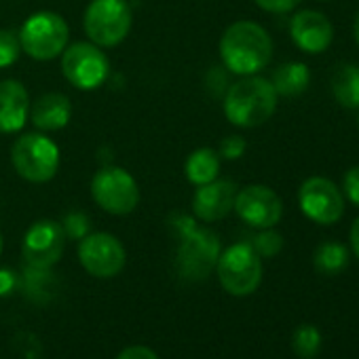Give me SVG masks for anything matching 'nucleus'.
<instances>
[{
	"label": "nucleus",
	"instance_id": "9d476101",
	"mask_svg": "<svg viewBox=\"0 0 359 359\" xmlns=\"http://www.w3.org/2000/svg\"><path fill=\"white\" fill-rule=\"evenodd\" d=\"M298 205L302 214L321 226L336 224L344 214V195L327 177H306L298 189Z\"/></svg>",
	"mask_w": 359,
	"mask_h": 359
},
{
	"label": "nucleus",
	"instance_id": "bb28decb",
	"mask_svg": "<svg viewBox=\"0 0 359 359\" xmlns=\"http://www.w3.org/2000/svg\"><path fill=\"white\" fill-rule=\"evenodd\" d=\"M342 191H344V197L355 208H359V165L351 167L344 173V177H342Z\"/></svg>",
	"mask_w": 359,
	"mask_h": 359
},
{
	"label": "nucleus",
	"instance_id": "423d86ee",
	"mask_svg": "<svg viewBox=\"0 0 359 359\" xmlns=\"http://www.w3.org/2000/svg\"><path fill=\"white\" fill-rule=\"evenodd\" d=\"M131 22L133 15L127 0H91L85 9L83 28L93 45L110 49L127 39Z\"/></svg>",
	"mask_w": 359,
	"mask_h": 359
},
{
	"label": "nucleus",
	"instance_id": "0eeeda50",
	"mask_svg": "<svg viewBox=\"0 0 359 359\" xmlns=\"http://www.w3.org/2000/svg\"><path fill=\"white\" fill-rule=\"evenodd\" d=\"M218 279L222 287L233 296H250L258 290L262 281V258L256 254L252 243L241 241L233 243L224 252H220Z\"/></svg>",
	"mask_w": 359,
	"mask_h": 359
},
{
	"label": "nucleus",
	"instance_id": "2f4dec72",
	"mask_svg": "<svg viewBox=\"0 0 359 359\" xmlns=\"http://www.w3.org/2000/svg\"><path fill=\"white\" fill-rule=\"evenodd\" d=\"M353 34H355V41H357V45H359V11H357V15H355V22H353Z\"/></svg>",
	"mask_w": 359,
	"mask_h": 359
},
{
	"label": "nucleus",
	"instance_id": "393cba45",
	"mask_svg": "<svg viewBox=\"0 0 359 359\" xmlns=\"http://www.w3.org/2000/svg\"><path fill=\"white\" fill-rule=\"evenodd\" d=\"M60 224H62V229H64L66 239H76V241H81V239L87 237L89 231H91V222H89V218H87L83 212H70V214H66L64 220H62Z\"/></svg>",
	"mask_w": 359,
	"mask_h": 359
},
{
	"label": "nucleus",
	"instance_id": "c756f323",
	"mask_svg": "<svg viewBox=\"0 0 359 359\" xmlns=\"http://www.w3.org/2000/svg\"><path fill=\"white\" fill-rule=\"evenodd\" d=\"M116 359H158L154 351H150L148 346L135 344V346H127L125 351L118 353Z\"/></svg>",
	"mask_w": 359,
	"mask_h": 359
},
{
	"label": "nucleus",
	"instance_id": "f257e3e1",
	"mask_svg": "<svg viewBox=\"0 0 359 359\" xmlns=\"http://www.w3.org/2000/svg\"><path fill=\"white\" fill-rule=\"evenodd\" d=\"M273 57V41L256 22H235L220 39V60L224 70L237 76H252L264 70Z\"/></svg>",
	"mask_w": 359,
	"mask_h": 359
},
{
	"label": "nucleus",
	"instance_id": "ddd939ff",
	"mask_svg": "<svg viewBox=\"0 0 359 359\" xmlns=\"http://www.w3.org/2000/svg\"><path fill=\"white\" fill-rule=\"evenodd\" d=\"M66 248V235L60 222L39 220L34 222L22 245V254L28 266L32 269H51L60 262Z\"/></svg>",
	"mask_w": 359,
	"mask_h": 359
},
{
	"label": "nucleus",
	"instance_id": "7c9ffc66",
	"mask_svg": "<svg viewBox=\"0 0 359 359\" xmlns=\"http://www.w3.org/2000/svg\"><path fill=\"white\" fill-rule=\"evenodd\" d=\"M351 250L359 260V216L355 218V222L351 224Z\"/></svg>",
	"mask_w": 359,
	"mask_h": 359
},
{
	"label": "nucleus",
	"instance_id": "4468645a",
	"mask_svg": "<svg viewBox=\"0 0 359 359\" xmlns=\"http://www.w3.org/2000/svg\"><path fill=\"white\" fill-rule=\"evenodd\" d=\"M292 43L309 55L323 53L334 41V26L321 11L302 9L290 22Z\"/></svg>",
	"mask_w": 359,
	"mask_h": 359
},
{
	"label": "nucleus",
	"instance_id": "a878e982",
	"mask_svg": "<svg viewBox=\"0 0 359 359\" xmlns=\"http://www.w3.org/2000/svg\"><path fill=\"white\" fill-rule=\"evenodd\" d=\"M248 150V142L245 137L241 135H229L220 142V148H218V154L220 158H226V161H237L245 154Z\"/></svg>",
	"mask_w": 359,
	"mask_h": 359
},
{
	"label": "nucleus",
	"instance_id": "f03ea898",
	"mask_svg": "<svg viewBox=\"0 0 359 359\" xmlns=\"http://www.w3.org/2000/svg\"><path fill=\"white\" fill-rule=\"evenodd\" d=\"M173 229L180 237L175 254L177 275L187 281L208 279L216 271L222 252L218 235L210 229L197 226V222L187 216H173Z\"/></svg>",
	"mask_w": 359,
	"mask_h": 359
},
{
	"label": "nucleus",
	"instance_id": "473e14b6",
	"mask_svg": "<svg viewBox=\"0 0 359 359\" xmlns=\"http://www.w3.org/2000/svg\"><path fill=\"white\" fill-rule=\"evenodd\" d=\"M0 252H3V235H0Z\"/></svg>",
	"mask_w": 359,
	"mask_h": 359
},
{
	"label": "nucleus",
	"instance_id": "1a4fd4ad",
	"mask_svg": "<svg viewBox=\"0 0 359 359\" xmlns=\"http://www.w3.org/2000/svg\"><path fill=\"white\" fill-rule=\"evenodd\" d=\"M62 72L66 81L81 91L100 89L110 74V60L102 47L89 43H72L62 53Z\"/></svg>",
	"mask_w": 359,
	"mask_h": 359
},
{
	"label": "nucleus",
	"instance_id": "4be33fe9",
	"mask_svg": "<svg viewBox=\"0 0 359 359\" xmlns=\"http://www.w3.org/2000/svg\"><path fill=\"white\" fill-rule=\"evenodd\" d=\"M292 346H294V353L309 359V357H315L319 353V346H321V334L315 325H300L296 327L294 336H292Z\"/></svg>",
	"mask_w": 359,
	"mask_h": 359
},
{
	"label": "nucleus",
	"instance_id": "6e6552de",
	"mask_svg": "<svg viewBox=\"0 0 359 359\" xmlns=\"http://www.w3.org/2000/svg\"><path fill=\"white\" fill-rule=\"evenodd\" d=\"M93 201L112 216H127L140 203V189L135 177L116 165H104L91 180Z\"/></svg>",
	"mask_w": 359,
	"mask_h": 359
},
{
	"label": "nucleus",
	"instance_id": "f3484780",
	"mask_svg": "<svg viewBox=\"0 0 359 359\" xmlns=\"http://www.w3.org/2000/svg\"><path fill=\"white\" fill-rule=\"evenodd\" d=\"M72 116V104L64 93H45L41 95L34 104H30V121L32 125L43 131H60L70 123Z\"/></svg>",
	"mask_w": 359,
	"mask_h": 359
},
{
	"label": "nucleus",
	"instance_id": "cd10ccee",
	"mask_svg": "<svg viewBox=\"0 0 359 359\" xmlns=\"http://www.w3.org/2000/svg\"><path fill=\"white\" fill-rule=\"evenodd\" d=\"M254 3H256L262 11H266V13L281 15V13L294 11V9L300 5V0H254Z\"/></svg>",
	"mask_w": 359,
	"mask_h": 359
},
{
	"label": "nucleus",
	"instance_id": "b1692460",
	"mask_svg": "<svg viewBox=\"0 0 359 359\" xmlns=\"http://www.w3.org/2000/svg\"><path fill=\"white\" fill-rule=\"evenodd\" d=\"M252 248L256 250V254H258L260 258H273V256H277V254L281 252V248H283V237H281L277 231H273V229H262V231L254 237Z\"/></svg>",
	"mask_w": 359,
	"mask_h": 359
},
{
	"label": "nucleus",
	"instance_id": "5701e85b",
	"mask_svg": "<svg viewBox=\"0 0 359 359\" xmlns=\"http://www.w3.org/2000/svg\"><path fill=\"white\" fill-rule=\"evenodd\" d=\"M22 55V45L20 36L13 30L0 28V70L13 66Z\"/></svg>",
	"mask_w": 359,
	"mask_h": 359
},
{
	"label": "nucleus",
	"instance_id": "c85d7f7f",
	"mask_svg": "<svg viewBox=\"0 0 359 359\" xmlns=\"http://www.w3.org/2000/svg\"><path fill=\"white\" fill-rule=\"evenodd\" d=\"M20 285V277L15 271L11 269H0V298L9 296L11 292H15V287Z\"/></svg>",
	"mask_w": 359,
	"mask_h": 359
},
{
	"label": "nucleus",
	"instance_id": "20e7f679",
	"mask_svg": "<svg viewBox=\"0 0 359 359\" xmlns=\"http://www.w3.org/2000/svg\"><path fill=\"white\" fill-rule=\"evenodd\" d=\"M22 53L36 62H51L64 53L70 41V28L60 13L39 11L32 13L20 30Z\"/></svg>",
	"mask_w": 359,
	"mask_h": 359
},
{
	"label": "nucleus",
	"instance_id": "7ed1b4c3",
	"mask_svg": "<svg viewBox=\"0 0 359 359\" xmlns=\"http://www.w3.org/2000/svg\"><path fill=\"white\" fill-rule=\"evenodd\" d=\"M277 91L264 76H241L229 85L224 93V116L231 125L241 129H254L264 125L277 110Z\"/></svg>",
	"mask_w": 359,
	"mask_h": 359
},
{
	"label": "nucleus",
	"instance_id": "6ab92c4d",
	"mask_svg": "<svg viewBox=\"0 0 359 359\" xmlns=\"http://www.w3.org/2000/svg\"><path fill=\"white\" fill-rule=\"evenodd\" d=\"M220 154L214 148H197L195 152L189 154L187 163H184V173L189 177V182L195 187H203L212 180L218 177L220 173Z\"/></svg>",
	"mask_w": 359,
	"mask_h": 359
},
{
	"label": "nucleus",
	"instance_id": "dca6fc26",
	"mask_svg": "<svg viewBox=\"0 0 359 359\" xmlns=\"http://www.w3.org/2000/svg\"><path fill=\"white\" fill-rule=\"evenodd\" d=\"M28 89L15 81H0V133H18L30 121Z\"/></svg>",
	"mask_w": 359,
	"mask_h": 359
},
{
	"label": "nucleus",
	"instance_id": "412c9836",
	"mask_svg": "<svg viewBox=\"0 0 359 359\" xmlns=\"http://www.w3.org/2000/svg\"><path fill=\"white\" fill-rule=\"evenodd\" d=\"M313 264L321 275H338L348 264V250L338 241H323L313 254Z\"/></svg>",
	"mask_w": 359,
	"mask_h": 359
},
{
	"label": "nucleus",
	"instance_id": "aec40b11",
	"mask_svg": "<svg viewBox=\"0 0 359 359\" xmlns=\"http://www.w3.org/2000/svg\"><path fill=\"white\" fill-rule=\"evenodd\" d=\"M332 93L342 108L359 110V66L342 64L332 76Z\"/></svg>",
	"mask_w": 359,
	"mask_h": 359
},
{
	"label": "nucleus",
	"instance_id": "f8f14e48",
	"mask_svg": "<svg viewBox=\"0 0 359 359\" xmlns=\"http://www.w3.org/2000/svg\"><path fill=\"white\" fill-rule=\"evenodd\" d=\"M233 210L248 226L260 231L275 229L283 216L281 197L264 184H250L237 191Z\"/></svg>",
	"mask_w": 359,
	"mask_h": 359
},
{
	"label": "nucleus",
	"instance_id": "39448f33",
	"mask_svg": "<svg viewBox=\"0 0 359 359\" xmlns=\"http://www.w3.org/2000/svg\"><path fill=\"white\" fill-rule=\"evenodd\" d=\"M11 163L15 171L32 184H45L60 169V148L43 131L26 133L13 142Z\"/></svg>",
	"mask_w": 359,
	"mask_h": 359
},
{
	"label": "nucleus",
	"instance_id": "a211bd4d",
	"mask_svg": "<svg viewBox=\"0 0 359 359\" xmlns=\"http://www.w3.org/2000/svg\"><path fill=\"white\" fill-rule=\"evenodd\" d=\"M277 95L283 97H296L304 93L311 85V70L302 62H285L281 64L271 79Z\"/></svg>",
	"mask_w": 359,
	"mask_h": 359
},
{
	"label": "nucleus",
	"instance_id": "9b49d317",
	"mask_svg": "<svg viewBox=\"0 0 359 359\" xmlns=\"http://www.w3.org/2000/svg\"><path fill=\"white\" fill-rule=\"evenodd\" d=\"M79 260L83 269L100 279H110L118 275L125 266V248L110 233H89L81 239Z\"/></svg>",
	"mask_w": 359,
	"mask_h": 359
},
{
	"label": "nucleus",
	"instance_id": "2eb2a0df",
	"mask_svg": "<svg viewBox=\"0 0 359 359\" xmlns=\"http://www.w3.org/2000/svg\"><path fill=\"white\" fill-rule=\"evenodd\" d=\"M237 191V184L226 177H216L203 187H197V193L193 197L195 218L201 222H218L226 218L235 208Z\"/></svg>",
	"mask_w": 359,
	"mask_h": 359
}]
</instances>
